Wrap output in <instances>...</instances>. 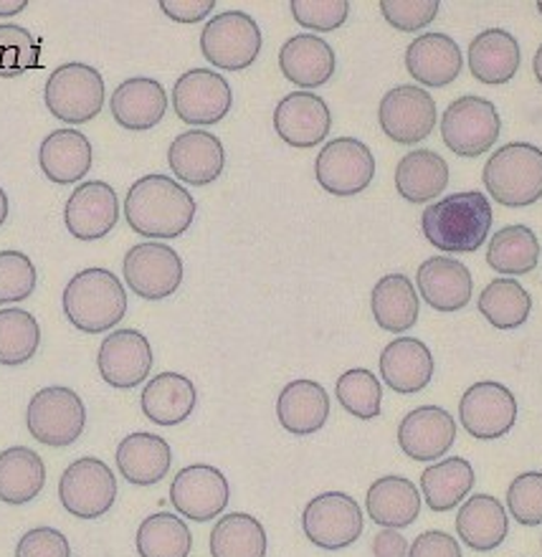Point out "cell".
<instances>
[{"mask_svg":"<svg viewBox=\"0 0 542 557\" xmlns=\"http://www.w3.org/2000/svg\"><path fill=\"white\" fill-rule=\"evenodd\" d=\"M196 219V198L173 177L152 173L127 190L125 221L135 234L155 242L183 236Z\"/></svg>","mask_w":542,"mask_h":557,"instance_id":"6da1fadb","label":"cell"},{"mask_svg":"<svg viewBox=\"0 0 542 557\" xmlns=\"http://www.w3.org/2000/svg\"><path fill=\"white\" fill-rule=\"evenodd\" d=\"M494 221L484 193L464 190L431 203L421 215L426 242L444 253H475L486 242Z\"/></svg>","mask_w":542,"mask_h":557,"instance_id":"7a4b0ae2","label":"cell"},{"mask_svg":"<svg viewBox=\"0 0 542 557\" xmlns=\"http://www.w3.org/2000/svg\"><path fill=\"white\" fill-rule=\"evenodd\" d=\"M66 320L84 335H102L122 322L127 312V292L110 269L91 267L69 278L61 294Z\"/></svg>","mask_w":542,"mask_h":557,"instance_id":"3957f363","label":"cell"},{"mask_svg":"<svg viewBox=\"0 0 542 557\" xmlns=\"http://www.w3.org/2000/svg\"><path fill=\"white\" fill-rule=\"evenodd\" d=\"M484 188L500 206L528 208L542 198V150L530 143H509L486 160Z\"/></svg>","mask_w":542,"mask_h":557,"instance_id":"277c9868","label":"cell"},{"mask_svg":"<svg viewBox=\"0 0 542 557\" xmlns=\"http://www.w3.org/2000/svg\"><path fill=\"white\" fill-rule=\"evenodd\" d=\"M102 72L82 61H69L51 72L44 89V102L53 117L66 125L91 122L104 107Z\"/></svg>","mask_w":542,"mask_h":557,"instance_id":"5b68a950","label":"cell"},{"mask_svg":"<svg viewBox=\"0 0 542 557\" xmlns=\"http://www.w3.org/2000/svg\"><path fill=\"white\" fill-rule=\"evenodd\" d=\"M200 53L221 72H244L261 53L259 23L244 11L213 15L200 30Z\"/></svg>","mask_w":542,"mask_h":557,"instance_id":"8992f818","label":"cell"},{"mask_svg":"<svg viewBox=\"0 0 542 557\" xmlns=\"http://www.w3.org/2000/svg\"><path fill=\"white\" fill-rule=\"evenodd\" d=\"M28 433L38 444L51 448L72 446L87 425V408L82 396L64 385H49L28 400Z\"/></svg>","mask_w":542,"mask_h":557,"instance_id":"52a82bcc","label":"cell"},{"mask_svg":"<svg viewBox=\"0 0 542 557\" xmlns=\"http://www.w3.org/2000/svg\"><path fill=\"white\" fill-rule=\"evenodd\" d=\"M502 120L497 107L482 97H459L441 117L444 145L459 158H479L500 139Z\"/></svg>","mask_w":542,"mask_h":557,"instance_id":"ba28073f","label":"cell"},{"mask_svg":"<svg viewBox=\"0 0 542 557\" xmlns=\"http://www.w3.org/2000/svg\"><path fill=\"white\" fill-rule=\"evenodd\" d=\"M366 517L358 502L345 492H324L307 502L301 512V530L309 543L322 550H345L358 543Z\"/></svg>","mask_w":542,"mask_h":557,"instance_id":"9c48e42d","label":"cell"},{"mask_svg":"<svg viewBox=\"0 0 542 557\" xmlns=\"http://www.w3.org/2000/svg\"><path fill=\"white\" fill-rule=\"evenodd\" d=\"M61 507L79 520H99L118 499V476L102 459L82 456L69 463L59 479Z\"/></svg>","mask_w":542,"mask_h":557,"instance_id":"30bf717a","label":"cell"},{"mask_svg":"<svg viewBox=\"0 0 542 557\" xmlns=\"http://www.w3.org/2000/svg\"><path fill=\"white\" fill-rule=\"evenodd\" d=\"M315 177L330 196H358L373 183L375 158L358 137H337L317 154Z\"/></svg>","mask_w":542,"mask_h":557,"instance_id":"8fae6325","label":"cell"},{"mask_svg":"<svg viewBox=\"0 0 542 557\" xmlns=\"http://www.w3.org/2000/svg\"><path fill=\"white\" fill-rule=\"evenodd\" d=\"M234 107V91L223 74L211 69H190L177 76L173 87V110L185 125L211 127Z\"/></svg>","mask_w":542,"mask_h":557,"instance_id":"7c38bea8","label":"cell"},{"mask_svg":"<svg viewBox=\"0 0 542 557\" xmlns=\"http://www.w3.org/2000/svg\"><path fill=\"white\" fill-rule=\"evenodd\" d=\"M122 274L139 299H168L183 284V259L160 242L137 244L125 253Z\"/></svg>","mask_w":542,"mask_h":557,"instance_id":"4fadbf2b","label":"cell"},{"mask_svg":"<svg viewBox=\"0 0 542 557\" xmlns=\"http://www.w3.org/2000/svg\"><path fill=\"white\" fill-rule=\"evenodd\" d=\"M436 120V102L418 84H401L385 91L378 107L381 129L398 145H418L433 133Z\"/></svg>","mask_w":542,"mask_h":557,"instance_id":"5bb4252c","label":"cell"},{"mask_svg":"<svg viewBox=\"0 0 542 557\" xmlns=\"http://www.w3.org/2000/svg\"><path fill=\"white\" fill-rule=\"evenodd\" d=\"M231 499L229 479L211 463H193L175 474L170 502L193 522H211L226 512Z\"/></svg>","mask_w":542,"mask_h":557,"instance_id":"9a60e30c","label":"cell"},{"mask_svg":"<svg viewBox=\"0 0 542 557\" xmlns=\"http://www.w3.org/2000/svg\"><path fill=\"white\" fill-rule=\"evenodd\" d=\"M459 421L479 441L507 436L517 423L515 393L494 381L475 383L459 400Z\"/></svg>","mask_w":542,"mask_h":557,"instance_id":"2e32d148","label":"cell"},{"mask_svg":"<svg viewBox=\"0 0 542 557\" xmlns=\"http://www.w3.org/2000/svg\"><path fill=\"white\" fill-rule=\"evenodd\" d=\"M152 347L143 332L114 330L102 339L97 355L99 375L107 385L120 391H133L147 381L152 370Z\"/></svg>","mask_w":542,"mask_h":557,"instance_id":"e0dca14e","label":"cell"},{"mask_svg":"<svg viewBox=\"0 0 542 557\" xmlns=\"http://www.w3.org/2000/svg\"><path fill=\"white\" fill-rule=\"evenodd\" d=\"M120 221V198L110 183L87 181L76 185L64 208L66 231L79 242H99Z\"/></svg>","mask_w":542,"mask_h":557,"instance_id":"ac0fdd59","label":"cell"},{"mask_svg":"<svg viewBox=\"0 0 542 557\" xmlns=\"http://www.w3.org/2000/svg\"><path fill=\"white\" fill-rule=\"evenodd\" d=\"M274 129L290 147L309 150L324 143L332 129V112L328 102L315 91H292L279 99L274 110Z\"/></svg>","mask_w":542,"mask_h":557,"instance_id":"d6986e66","label":"cell"},{"mask_svg":"<svg viewBox=\"0 0 542 557\" xmlns=\"http://www.w3.org/2000/svg\"><path fill=\"white\" fill-rule=\"evenodd\" d=\"M456 441V421L446 408L421 406L404 416L398 425V446L414 461H439Z\"/></svg>","mask_w":542,"mask_h":557,"instance_id":"ffe728a7","label":"cell"},{"mask_svg":"<svg viewBox=\"0 0 542 557\" xmlns=\"http://www.w3.org/2000/svg\"><path fill=\"white\" fill-rule=\"evenodd\" d=\"M168 165L177 181L188 185H211L219 181L226 165V150L213 133L188 129L177 135L168 147Z\"/></svg>","mask_w":542,"mask_h":557,"instance_id":"44dd1931","label":"cell"},{"mask_svg":"<svg viewBox=\"0 0 542 557\" xmlns=\"http://www.w3.org/2000/svg\"><path fill=\"white\" fill-rule=\"evenodd\" d=\"M416 286L426 305L444 314L459 312L475 294V278H471L469 269L452 257L426 259L418 267Z\"/></svg>","mask_w":542,"mask_h":557,"instance_id":"7402d4cb","label":"cell"},{"mask_svg":"<svg viewBox=\"0 0 542 557\" xmlns=\"http://www.w3.org/2000/svg\"><path fill=\"white\" fill-rule=\"evenodd\" d=\"M114 122L127 133H147L158 127L168 112V95L158 79L133 76L114 89L110 99Z\"/></svg>","mask_w":542,"mask_h":557,"instance_id":"603a6c76","label":"cell"},{"mask_svg":"<svg viewBox=\"0 0 542 557\" xmlns=\"http://www.w3.org/2000/svg\"><path fill=\"white\" fill-rule=\"evenodd\" d=\"M279 69L284 79L299 89L324 87L337 69V57L324 38L315 34H297L279 49Z\"/></svg>","mask_w":542,"mask_h":557,"instance_id":"cb8c5ba5","label":"cell"},{"mask_svg":"<svg viewBox=\"0 0 542 557\" xmlns=\"http://www.w3.org/2000/svg\"><path fill=\"white\" fill-rule=\"evenodd\" d=\"M459 44L446 34H423L406 49V69L421 87H448L461 74Z\"/></svg>","mask_w":542,"mask_h":557,"instance_id":"d4e9b609","label":"cell"},{"mask_svg":"<svg viewBox=\"0 0 542 557\" xmlns=\"http://www.w3.org/2000/svg\"><path fill=\"white\" fill-rule=\"evenodd\" d=\"M91 162H95L91 143L79 129H57L46 135L38 147L41 173L57 185L82 183V177L91 170Z\"/></svg>","mask_w":542,"mask_h":557,"instance_id":"484cf974","label":"cell"},{"mask_svg":"<svg viewBox=\"0 0 542 557\" xmlns=\"http://www.w3.org/2000/svg\"><path fill=\"white\" fill-rule=\"evenodd\" d=\"M433 355L421 339L398 337L381 352V375L391 391L414 396L423 391L433 377Z\"/></svg>","mask_w":542,"mask_h":557,"instance_id":"4316f807","label":"cell"},{"mask_svg":"<svg viewBox=\"0 0 542 557\" xmlns=\"http://www.w3.org/2000/svg\"><path fill=\"white\" fill-rule=\"evenodd\" d=\"M276 418L292 436H312L328 423L330 396L317 381H292L276 398Z\"/></svg>","mask_w":542,"mask_h":557,"instance_id":"83f0119b","label":"cell"},{"mask_svg":"<svg viewBox=\"0 0 542 557\" xmlns=\"http://www.w3.org/2000/svg\"><path fill=\"white\" fill-rule=\"evenodd\" d=\"M459 540L477 553H492L505 543L509 517L505 505L492 494H475L459 507L456 515Z\"/></svg>","mask_w":542,"mask_h":557,"instance_id":"f1b7e54d","label":"cell"},{"mask_svg":"<svg viewBox=\"0 0 542 557\" xmlns=\"http://www.w3.org/2000/svg\"><path fill=\"white\" fill-rule=\"evenodd\" d=\"M118 469L122 479L135 486H152L168 476L173 451L162 436L155 433H130L118 446Z\"/></svg>","mask_w":542,"mask_h":557,"instance_id":"f546056e","label":"cell"},{"mask_svg":"<svg viewBox=\"0 0 542 557\" xmlns=\"http://www.w3.org/2000/svg\"><path fill=\"white\" fill-rule=\"evenodd\" d=\"M368 517L385 530H404L421 515V494L406 476H381L366 497Z\"/></svg>","mask_w":542,"mask_h":557,"instance_id":"4dcf8cb0","label":"cell"},{"mask_svg":"<svg viewBox=\"0 0 542 557\" xmlns=\"http://www.w3.org/2000/svg\"><path fill=\"white\" fill-rule=\"evenodd\" d=\"M198 391L190 377L181 373H160L145 385L139 406L147 421L158 425H177L188 421L196 411Z\"/></svg>","mask_w":542,"mask_h":557,"instance_id":"1f68e13d","label":"cell"},{"mask_svg":"<svg viewBox=\"0 0 542 557\" xmlns=\"http://www.w3.org/2000/svg\"><path fill=\"white\" fill-rule=\"evenodd\" d=\"M522 51L509 30L486 28L469 46V69L482 84H507L520 72Z\"/></svg>","mask_w":542,"mask_h":557,"instance_id":"d6a6232c","label":"cell"},{"mask_svg":"<svg viewBox=\"0 0 542 557\" xmlns=\"http://www.w3.org/2000/svg\"><path fill=\"white\" fill-rule=\"evenodd\" d=\"M370 309H373L378 327L391 335H404L418 322L421 301H418L414 282L406 274H385L373 286Z\"/></svg>","mask_w":542,"mask_h":557,"instance_id":"836d02e7","label":"cell"},{"mask_svg":"<svg viewBox=\"0 0 542 557\" xmlns=\"http://www.w3.org/2000/svg\"><path fill=\"white\" fill-rule=\"evenodd\" d=\"M46 486L44 459L34 448L11 446L0 454V502L28 505Z\"/></svg>","mask_w":542,"mask_h":557,"instance_id":"e575fe53","label":"cell"},{"mask_svg":"<svg viewBox=\"0 0 542 557\" xmlns=\"http://www.w3.org/2000/svg\"><path fill=\"white\" fill-rule=\"evenodd\" d=\"M475 467L461 456L431 463L421 474V494L433 512H452L475 490Z\"/></svg>","mask_w":542,"mask_h":557,"instance_id":"d590c367","label":"cell"},{"mask_svg":"<svg viewBox=\"0 0 542 557\" xmlns=\"http://www.w3.org/2000/svg\"><path fill=\"white\" fill-rule=\"evenodd\" d=\"M448 185V165L439 152L414 150L398 160L396 188L408 203H429Z\"/></svg>","mask_w":542,"mask_h":557,"instance_id":"8d00e7d4","label":"cell"},{"mask_svg":"<svg viewBox=\"0 0 542 557\" xmlns=\"http://www.w3.org/2000/svg\"><path fill=\"white\" fill-rule=\"evenodd\" d=\"M540 261V242L535 231L522 223L500 228L492 236L490 249H486V264L497 274L507 276H525L535 272Z\"/></svg>","mask_w":542,"mask_h":557,"instance_id":"74e56055","label":"cell"},{"mask_svg":"<svg viewBox=\"0 0 542 557\" xmlns=\"http://www.w3.org/2000/svg\"><path fill=\"white\" fill-rule=\"evenodd\" d=\"M479 314L497 330H517L528 322L532 297L515 278H494L479 294Z\"/></svg>","mask_w":542,"mask_h":557,"instance_id":"f35d334b","label":"cell"},{"mask_svg":"<svg viewBox=\"0 0 542 557\" xmlns=\"http://www.w3.org/2000/svg\"><path fill=\"white\" fill-rule=\"evenodd\" d=\"M213 557H267V532L246 512L223 515L211 530Z\"/></svg>","mask_w":542,"mask_h":557,"instance_id":"ab89813d","label":"cell"},{"mask_svg":"<svg viewBox=\"0 0 542 557\" xmlns=\"http://www.w3.org/2000/svg\"><path fill=\"white\" fill-rule=\"evenodd\" d=\"M139 557H188L193 550V535L181 517L158 512L145 517L135 537Z\"/></svg>","mask_w":542,"mask_h":557,"instance_id":"60d3db41","label":"cell"},{"mask_svg":"<svg viewBox=\"0 0 542 557\" xmlns=\"http://www.w3.org/2000/svg\"><path fill=\"white\" fill-rule=\"evenodd\" d=\"M41 347V327L26 309H0V366L19 368Z\"/></svg>","mask_w":542,"mask_h":557,"instance_id":"b9f144b4","label":"cell"},{"mask_svg":"<svg viewBox=\"0 0 542 557\" xmlns=\"http://www.w3.org/2000/svg\"><path fill=\"white\" fill-rule=\"evenodd\" d=\"M335 396L347 413L360 421H373L381 416L383 385L368 368H353L337 377Z\"/></svg>","mask_w":542,"mask_h":557,"instance_id":"7bdbcfd3","label":"cell"},{"mask_svg":"<svg viewBox=\"0 0 542 557\" xmlns=\"http://www.w3.org/2000/svg\"><path fill=\"white\" fill-rule=\"evenodd\" d=\"M41 66V44L28 28L0 23V76L13 79Z\"/></svg>","mask_w":542,"mask_h":557,"instance_id":"ee69618b","label":"cell"},{"mask_svg":"<svg viewBox=\"0 0 542 557\" xmlns=\"http://www.w3.org/2000/svg\"><path fill=\"white\" fill-rule=\"evenodd\" d=\"M36 267L26 253L0 251V305H15L36 292Z\"/></svg>","mask_w":542,"mask_h":557,"instance_id":"f6af8a7d","label":"cell"},{"mask_svg":"<svg viewBox=\"0 0 542 557\" xmlns=\"http://www.w3.org/2000/svg\"><path fill=\"white\" fill-rule=\"evenodd\" d=\"M509 515L525 528L542 524V471H525L507 490Z\"/></svg>","mask_w":542,"mask_h":557,"instance_id":"bcb514c9","label":"cell"},{"mask_svg":"<svg viewBox=\"0 0 542 557\" xmlns=\"http://www.w3.org/2000/svg\"><path fill=\"white\" fill-rule=\"evenodd\" d=\"M294 21L307 30H337L350 15L347 0H292Z\"/></svg>","mask_w":542,"mask_h":557,"instance_id":"7dc6e473","label":"cell"},{"mask_svg":"<svg viewBox=\"0 0 542 557\" xmlns=\"http://www.w3.org/2000/svg\"><path fill=\"white\" fill-rule=\"evenodd\" d=\"M439 11V0H381L383 18L396 30H404V34H414V30L431 26Z\"/></svg>","mask_w":542,"mask_h":557,"instance_id":"c3c4849f","label":"cell"},{"mask_svg":"<svg viewBox=\"0 0 542 557\" xmlns=\"http://www.w3.org/2000/svg\"><path fill=\"white\" fill-rule=\"evenodd\" d=\"M15 557H72V545L64 532L53 528H36L15 545Z\"/></svg>","mask_w":542,"mask_h":557,"instance_id":"681fc988","label":"cell"},{"mask_svg":"<svg viewBox=\"0 0 542 557\" xmlns=\"http://www.w3.org/2000/svg\"><path fill=\"white\" fill-rule=\"evenodd\" d=\"M408 557H464L459 540L441 530H429L418 535L408 547Z\"/></svg>","mask_w":542,"mask_h":557,"instance_id":"f907efd6","label":"cell"},{"mask_svg":"<svg viewBox=\"0 0 542 557\" xmlns=\"http://www.w3.org/2000/svg\"><path fill=\"white\" fill-rule=\"evenodd\" d=\"M215 8V0H160V11L177 23H198Z\"/></svg>","mask_w":542,"mask_h":557,"instance_id":"816d5d0a","label":"cell"},{"mask_svg":"<svg viewBox=\"0 0 542 557\" xmlns=\"http://www.w3.org/2000/svg\"><path fill=\"white\" fill-rule=\"evenodd\" d=\"M408 540L398 530H381L373 537L375 557H408Z\"/></svg>","mask_w":542,"mask_h":557,"instance_id":"f5cc1de1","label":"cell"},{"mask_svg":"<svg viewBox=\"0 0 542 557\" xmlns=\"http://www.w3.org/2000/svg\"><path fill=\"white\" fill-rule=\"evenodd\" d=\"M28 0H0V15H15L26 11Z\"/></svg>","mask_w":542,"mask_h":557,"instance_id":"db71d44e","label":"cell"},{"mask_svg":"<svg viewBox=\"0 0 542 557\" xmlns=\"http://www.w3.org/2000/svg\"><path fill=\"white\" fill-rule=\"evenodd\" d=\"M8 208H11L8 206V193L0 188V226L8 221Z\"/></svg>","mask_w":542,"mask_h":557,"instance_id":"11a10c76","label":"cell"},{"mask_svg":"<svg viewBox=\"0 0 542 557\" xmlns=\"http://www.w3.org/2000/svg\"><path fill=\"white\" fill-rule=\"evenodd\" d=\"M532 72H535L538 82H540V87H542V46H540V49H538L535 59H532Z\"/></svg>","mask_w":542,"mask_h":557,"instance_id":"9f6ffc18","label":"cell"},{"mask_svg":"<svg viewBox=\"0 0 542 557\" xmlns=\"http://www.w3.org/2000/svg\"><path fill=\"white\" fill-rule=\"evenodd\" d=\"M538 11H540V15H542V0L538 3Z\"/></svg>","mask_w":542,"mask_h":557,"instance_id":"6f0895ef","label":"cell"},{"mask_svg":"<svg viewBox=\"0 0 542 557\" xmlns=\"http://www.w3.org/2000/svg\"><path fill=\"white\" fill-rule=\"evenodd\" d=\"M540 547H542V537H540Z\"/></svg>","mask_w":542,"mask_h":557,"instance_id":"680465c9","label":"cell"}]
</instances>
